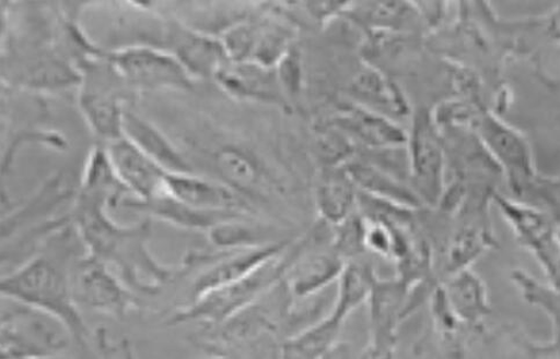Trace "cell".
I'll return each mask as SVG.
<instances>
[{"label":"cell","instance_id":"14","mask_svg":"<svg viewBox=\"0 0 560 359\" xmlns=\"http://www.w3.org/2000/svg\"><path fill=\"white\" fill-rule=\"evenodd\" d=\"M228 97L292 111L276 68L253 62L226 61L212 79Z\"/></svg>","mask_w":560,"mask_h":359},{"label":"cell","instance_id":"9","mask_svg":"<svg viewBox=\"0 0 560 359\" xmlns=\"http://www.w3.org/2000/svg\"><path fill=\"white\" fill-rule=\"evenodd\" d=\"M2 314V358L40 359L61 355L71 335L52 316L18 304Z\"/></svg>","mask_w":560,"mask_h":359},{"label":"cell","instance_id":"12","mask_svg":"<svg viewBox=\"0 0 560 359\" xmlns=\"http://www.w3.org/2000/svg\"><path fill=\"white\" fill-rule=\"evenodd\" d=\"M491 199L520 242L539 262L551 285L559 287V239L557 220L539 207L512 201L498 193Z\"/></svg>","mask_w":560,"mask_h":359},{"label":"cell","instance_id":"30","mask_svg":"<svg viewBox=\"0 0 560 359\" xmlns=\"http://www.w3.org/2000/svg\"><path fill=\"white\" fill-rule=\"evenodd\" d=\"M334 250L343 260L355 258L364 250L363 218L357 211L349 218L335 226Z\"/></svg>","mask_w":560,"mask_h":359},{"label":"cell","instance_id":"28","mask_svg":"<svg viewBox=\"0 0 560 359\" xmlns=\"http://www.w3.org/2000/svg\"><path fill=\"white\" fill-rule=\"evenodd\" d=\"M511 278L521 296L529 306L544 311L551 321L555 337L558 338L559 331V287L546 285L523 270L512 272Z\"/></svg>","mask_w":560,"mask_h":359},{"label":"cell","instance_id":"29","mask_svg":"<svg viewBox=\"0 0 560 359\" xmlns=\"http://www.w3.org/2000/svg\"><path fill=\"white\" fill-rule=\"evenodd\" d=\"M360 21L378 32H396L408 24L412 9L401 2H374L354 5Z\"/></svg>","mask_w":560,"mask_h":359},{"label":"cell","instance_id":"17","mask_svg":"<svg viewBox=\"0 0 560 359\" xmlns=\"http://www.w3.org/2000/svg\"><path fill=\"white\" fill-rule=\"evenodd\" d=\"M115 173L133 198L148 200L165 192L167 172L125 136L104 145Z\"/></svg>","mask_w":560,"mask_h":359},{"label":"cell","instance_id":"27","mask_svg":"<svg viewBox=\"0 0 560 359\" xmlns=\"http://www.w3.org/2000/svg\"><path fill=\"white\" fill-rule=\"evenodd\" d=\"M485 218L468 222L454 235L448 248V274L469 268L470 264L495 244L494 238L485 225Z\"/></svg>","mask_w":560,"mask_h":359},{"label":"cell","instance_id":"3","mask_svg":"<svg viewBox=\"0 0 560 359\" xmlns=\"http://www.w3.org/2000/svg\"><path fill=\"white\" fill-rule=\"evenodd\" d=\"M202 135L186 139L179 147L197 173L218 180L250 205L268 202L281 193V186L266 161L247 143L217 135Z\"/></svg>","mask_w":560,"mask_h":359},{"label":"cell","instance_id":"6","mask_svg":"<svg viewBox=\"0 0 560 359\" xmlns=\"http://www.w3.org/2000/svg\"><path fill=\"white\" fill-rule=\"evenodd\" d=\"M472 127L482 147L505 172L514 193L534 199L540 194L547 201L548 189L557 188L558 181L538 177L530 144L523 132L486 111L476 116Z\"/></svg>","mask_w":560,"mask_h":359},{"label":"cell","instance_id":"10","mask_svg":"<svg viewBox=\"0 0 560 359\" xmlns=\"http://www.w3.org/2000/svg\"><path fill=\"white\" fill-rule=\"evenodd\" d=\"M71 286L77 306L112 319L125 320L142 308L141 297L107 264L88 253L75 262Z\"/></svg>","mask_w":560,"mask_h":359},{"label":"cell","instance_id":"7","mask_svg":"<svg viewBox=\"0 0 560 359\" xmlns=\"http://www.w3.org/2000/svg\"><path fill=\"white\" fill-rule=\"evenodd\" d=\"M104 58L140 98L149 92H188L197 81L172 53L148 46L106 49Z\"/></svg>","mask_w":560,"mask_h":359},{"label":"cell","instance_id":"2","mask_svg":"<svg viewBox=\"0 0 560 359\" xmlns=\"http://www.w3.org/2000/svg\"><path fill=\"white\" fill-rule=\"evenodd\" d=\"M108 203L75 191L70 216L86 252L107 264L138 296L154 297L179 275L150 251L151 219L121 225L108 214Z\"/></svg>","mask_w":560,"mask_h":359},{"label":"cell","instance_id":"4","mask_svg":"<svg viewBox=\"0 0 560 359\" xmlns=\"http://www.w3.org/2000/svg\"><path fill=\"white\" fill-rule=\"evenodd\" d=\"M77 68L81 74L77 101L85 123L105 144L121 139L125 111L139 97L104 58L101 46L77 61Z\"/></svg>","mask_w":560,"mask_h":359},{"label":"cell","instance_id":"24","mask_svg":"<svg viewBox=\"0 0 560 359\" xmlns=\"http://www.w3.org/2000/svg\"><path fill=\"white\" fill-rule=\"evenodd\" d=\"M351 91L359 100V105L381 112L383 116L407 117L409 115V106L401 91L374 67H364L355 73Z\"/></svg>","mask_w":560,"mask_h":359},{"label":"cell","instance_id":"1","mask_svg":"<svg viewBox=\"0 0 560 359\" xmlns=\"http://www.w3.org/2000/svg\"><path fill=\"white\" fill-rule=\"evenodd\" d=\"M86 253L79 231L69 223L46 237L37 252L0 283L2 297L60 321L73 342L83 348L91 334L73 298L71 275L75 262Z\"/></svg>","mask_w":560,"mask_h":359},{"label":"cell","instance_id":"16","mask_svg":"<svg viewBox=\"0 0 560 359\" xmlns=\"http://www.w3.org/2000/svg\"><path fill=\"white\" fill-rule=\"evenodd\" d=\"M332 125L374 151L404 148L409 140L407 132L389 117L359 104L341 105Z\"/></svg>","mask_w":560,"mask_h":359},{"label":"cell","instance_id":"20","mask_svg":"<svg viewBox=\"0 0 560 359\" xmlns=\"http://www.w3.org/2000/svg\"><path fill=\"white\" fill-rule=\"evenodd\" d=\"M124 136L158 163L165 172L196 173L175 141L131 106L125 111Z\"/></svg>","mask_w":560,"mask_h":359},{"label":"cell","instance_id":"25","mask_svg":"<svg viewBox=\"0 0 560 359\" xmlns=\"http://www.w3.org/2000/svg\"><path fill=\"white\" fill-rule=\"evenodd\" d=\"M345 321L332 311L317 323L289 336L280 348L283 358L313 359L330 355L337 347Z\"/></svg>","mask_w":560,"mask_h":359},{"label":"cell","instance_id":"19","mask_svg":"<svg viewBox=\"0 0 560 359\" xmlns=\"http://www.w3.org/2000/svg\"><path fill=\"white\" fill-rule=\"evenodd\" d=\"M305 244H299L291 250L292 260L283 277L289 295L302 299L312 297L332 285L339 279L346 264L335 250L327 253L306 254Z\"/></svg>","mask_w":560,"mask_h":359},{"label":"cell","instance_id":"31","mask_svg":"<svg viewBox=\"0 0 560 359\" xmlns=\"http://www.w3.org/2000/svg\"><path fill=\"white\" fill-rule=\"evenodd\" d=\"M301 61L294 48L284 56L276 68L281 87L287 98L296 97V94L301 89Z\"/></svg>","mask_w":560,"mask_h":359},{"label":"cell","instance_id":"15","mask_svg":"<svg viewBox=\"0 0 560 359\" xmlns=\"http://www.w3.org/2000/svg\"><path fill=\"white\" fill-rule=\"evenodd\" d=\"M165 192L203 212L255 215L254 206L233 189L202 175L167 173Z\"/></svg>","mask_w":560,"mask_h":359},{"label":"cell","instance_id":"18","mask_svg":"<svg viewBox=\"0 0 560 359\" xmlns=\"http://www.w3.org/2000/svg\"><path fill=\"white\" fill-rule=\"evenodd\" d=\"M119 207L144 215L145 218L164 222L179 229L205 234L230 219L250 216L203 212L172 198L166 192L148 200H139L129 195L122 200Z\"/></svg>","mask_w":560,"mask_h":359},{"label":"cell","instance_id":"5","mask_svg":"<svg viewBox=\"0 0 560 359\" xmlns=\"http://www.w3.org/2000/svg\"><path fill=\"white\" fill-rule=\"evenodd\" d=\"M289 246L280 255L262 264L253 274L208 291L178 308L175 314L168 318L167 325L179 326L192 323L206 330H212L254 306L282 282L291 263Z\"/></svg>","mask_w":560,"mask_h":359},{"label":"cell","instance_id":"21","mask_svg":"<svg viewBox=\"0 0 560 359\" xmlns=\"http://www.w3.org/2000/svg\"><path fill=\"white\" fill-rule=\"evenodd\" d=\"M360 192L416 211L423 204L412 187L397 175L369 159L352 158L345 164Z\"/></svg>","mask_w":560,"mask_h":359},{"label":"cell","instance_id":"22","mask_svg":"<svg viewBox=\"0 0 560 359\" xmlns=\"http://www.w3.org/2000/svg\"><path fill=\"white\" fill-rule=\"evenodd\" d=\"M454 313L470 330L478 331L491 312L485 280L469 268L455 272L441 285Z\"/></svg>","mask_w":560,"mask_h":359},{"label":"cell","instance_id":"11","mask_svg":"<svg viewBox=\"0 0 560 359\" xmlns=\"http://www.w3.org/2000/svg\"><path fill=\"white\" fill-rule=\"evenodd\" d=\"M407 151L413 191L422 203L439 204L446 189V156L439 128L429 110L421 109L413 117Z\"/></svg>","mask_w":560,"mask_h":359},{"label":"cell","instance_id":"13","mask_svg":"<svg viewBox=\"0 0 560 359\" xmlns=\"http://www.w3.org/2000/svg\"><path fill=\"white\" fill-rule=\"evenodd\" d=\"M409 291L398 279L376 276L369 297L371 316V344L365 357L389 358L397 344V331L407 318Z\"/></svg>","mask_w":560,"mask_h":359},{"label":"cell","instance_id":"23","mask_svg":"<svg viewBox=\"0 0 560 359\" xmlns=\"http://www.w3.org/2000/svg\"><path fill=\"white\" fill-rule=\"evenodd\" d=\"M359 189L343 165L324 166L316 189L320 217L336 226L358 211Z\"/></svg>","mask_w":560,"mask_h":359},{"label":"cell","instance_id":"26","mask_svg":"<svg viewBox=\"0 0 560 359\" xmlns=\"http://www.w3.org/2000/svg\"><path fill=\"white\" fill-rule=\"evenodd\" d=\"M276 235L272 226L257 222L254 216L230 219L207 234L209 241L219 250L260 248L283 241L278 240Z\"/></svg>","mask_w":560,"mask_h":359},{"label":"cell","instance_id":"8","mask_svg":"<svg viewBox=\"0 0 560 359\" xmlns=\"http://www.w3.org/2000/svg\"><path fill=\"white\" fill-rule=\"evenodd\" d=\"M229 60L277 68L294 47L295 32L269 11L237 19L219 35Z\"/></svg>","mask_w":560,"mask_h":359}]
</instances>
